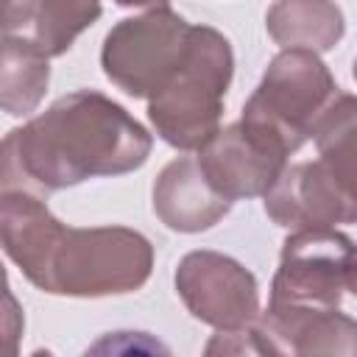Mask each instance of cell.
I'll use <instances>...</instances> for the list:
<instances>
[{
  "instance_id": "obj_14",
  "label": "cell",
  "mask_w": 357,
  "mask_h": 357,
  "mask_svg": "<svg viewBox=\"0 0 357 357\" xmlns=\"http://www.w3.org/2000/svg\"><path fill=\"white\" fill-rule=\"evenodd\" d=\"M47 59L50 56L36 45V39L6 33L0 59V106L6 114L25 117L36 112L50 81Z\"/></svg>"
},
{
  "instance_id": "obj_16",
  "label": "cell",
  "mask_w": 357,
  "mask_h": 357,
  "mask_svg": "<svg viewBox=\"0 0 357 357\" xmlns=\"http://www.w3.org/2000/svg\"><path fill=\"white\" fill-rule=\"evenodd\" d=\"M206 354H271L259 324L237 326V329H218V335L206 343Z\"/></svg>"
},
{
  "instance_id": "obj_7",
  "label": "cell",
  "mask_w": 357,
  "mask_h": 357,
  "mask_svg": "<svg viewBox=\"0 0 357 357\" xmlns=\"http://www.w3.org/2000/svg\"><path fill=\"white\" fill-rule=\"evenodd\" d=\"M176 293L192 318L215 329L248 326L259 318L257 276L234 257L218 251H190L176 268Z\"/></svg>"
},
{
  "instance_id": "obj_11",
  "label": "cell",
  "mask_w": 357,
  "mask_h": 357,
  "mask_svg": "<svg viewBox=\"0 0 357 357\" xmlns=\"http://www.w3.org/2000/svg\"><path fill=\"white\" fill-rule=\"evenodd\" d=\"M231 201L223 198L204 176L198 156H178L162 167L153 184V212L156 218L184 234L212 229L223 215H229Z\"/></svg>"
},
{
  "instance_id": "obj_9",
  "label": "cell",
  "mask_w": 357,
  "mask_h": 357,
  "mask_svg": "<svg viewBox=\"0 0 357 357\" xmlns=\"http://www.w3.org/2000/svg\"><path fill=\"white\" fill-rule=\"evenodd\" d=\"M262 198L268 218L290 231L354 223L346 195L318 159L287 165Z\"/></svg>"
},
{
  "instance_id": "obj_12",
  "label": "cell",
  "mask_w": 357,
  "mask_h": 357,
  "mask_svg": "<svg viewBox=\"0 0 357 357\" xmlns=\"http://www.w3.org/2000/svg\"><path fill=\"white\" fill-rule=\"evenodd\" d=\"M265 28L282 47L326 53L343 39L346 20L335 0H273Z\"/></svg>"
},
{
  "instance_id": "obj_3",
  "label": "cell",
  "mask_w": 357,
  "mask_h": 357,
  "mask_svg": "<svg viewBox=\"0 0 357 357\" xmlns=\"http://www.w3.org/2000/svg\"><path fill=\"white\" fill-rule=\"evenodd\" d=\"M231 75L234 53L229 39L209 25H192L181 67L148 100L156 134L178 151L204 148L220 128Z\"/></svg>"
},
{
  "instance_id": "obj_17",
  "label": "cell",
  "mask_w": 357,
  "mask_h": 357,
  "mask_svg": "<svg viewBox=\"0 0 357 357\" xmlns=\"http://www.w3.org/2000/svg\"><path fill=\"white\" fill-rule=\"evenodd\" d=\"M39 8V0H3V28L6 33H14L17 28H25L33 22V14Z\"/></svg>"
},
{
  "instance_id": "obj_18",
  "label": "cell",
  "mask_w": 357,
  "mask_h": 357,
  "mask_svg": "<svg viewBox=\"0 0 357 357\" xmlns=\"http://www.w3.org/2000/svg\"><path fill=\"white\" fill-rule=\"evenodd\" d=\"M114 3L126 8H165L170 0H114Z\"/></svg>"
},
{
  "instance_id": "obj_5",
  "label": "cell",
  "mask_w": 357,
  "mask_h": 357,
  "mask_svg": "<svg viewBox=\"0 0 357 357\" xmlns=\"http://www.w3.org/2000/svg\"><path fill=\"white\" fill-rule=\"evenodd\" d=\"M192 25L170 6L120 20L103 39L100 67L131 98L151 100L181 67Z\"/></svg>"
},
{
  "instance_id": "obj_10",
  "label": "cell",
  "mask_w": 357,
  "mask_h": 357,
  "mask_svg": "<svg viewBox=\"0 0 357 357\" xmlns=\"http://www.w3.org/2000/svg\"><path fill=\"white\" fill-rule=\"evenodd\" d=\"M271 354L357 357V321L337 307L271 304L257 318Z\"/></svg>"
},
{
  "instance_id": "obj_19",
  "label": "cell",
  "mask_w": 357,
  "mask_h": 357,
  "mask_svg": "<svg viewBox=\"0 0 357 357\" xmlns=\"http://www.w3.org/2000/svg\"><path fill=\"white\" fill-rule=\"evenodd\" d=\"M346 290H351L357 296V251H354V259H351V268H349V279H346Z\"/></svg>"
},
{
  "instance_id": "obj_2",
  "label": "cell",
  "mask_w": 357,
  "mask_h": 357,
  "mask_svg": "<svg viewBox=\"0 0 357 357\" xmlns=\"http://www.w3.org/2000/svg\"><path fill=\"white\" fill-rule=\"evenodd\" d=\"M153 137L120 103L75 89L3 139V190L56 192L142 167Z\"/></svg>"
},
{
  "instance_id": "obj_1",
  "label": "cell",
  "mask_w": 357,
  "mask_h": 357,
  "mask_svg": "<svg viewBox=\"0 0 357 357\" xmlns=\"http://www.w3.org/2000/svg\"><path fill=\"white\" fill-rule=\"evenodd\" d=\"M0 240L22 276L50 296H126L153 271V245L142 231L67 226L31 190H3Z\"/></svg>"
},
{
  "instance_id": "obj_13",
  "label": "cell",
  "mask_w": 357,
  "mask_h": 357,
  "mask_svg": "<svg viewBox=\"0 0 357 357\" xmlns=\"http://www.w3.org/2000/svg\"><path fill=\"white\" fill-rule=\"evenodd\" d=\"M318 162L346 195L357 223V95L337 92L312 131Z\"/></svg>"
},
{
  "instance_id": "obj_20",
  "label": "cell",
  "mask_w": 357,
  "mask_h": 357,
  "mask_svg": "<svg viewBox=\"0 0 357 357\" xmlns=\"http://www.w3.org/2000/svg\"><path fill=\"white\" fill-rule=\"evenodd\" d=\"M351 75H354V81H357V59H354V64H351Z\"/></svg>"
},
{
  "instance_id": "obj_15",
  "label": "cell",
  "mask_w": 357,
  "mask_h": 357,
  "mask_svg": "<svg viewBox=\"0 0 357 357\" xmlns=\"http://www.w3.org/2000/svg\"><path fill=\"white\" fill-rule=\"evenodd\" d=\"M100 0H39L33 14V39L50 56H61L73 42L100 20Z\"/></svg>"
},
{
  "instance_id": "obj_4",
  "label": "cell",
  "mask_w": 357,
  "mask_h": 357,
  "mask_svg": "<svg viewBox=\"0 0 357 357\" xmlns=\"http://www.w3.org/2000/svg\"><path fill=\"white\" fill-rule=\"evenodd\" d=\"M337 84L318 53L282 47L243 106V123L296 153L335 100Z\"/></svg>"
},
{
  "instance_id": "obj_6",
  "label": "cell",
  "mask_w": 357,
  "mask_h": 357,
  "mask_svg": "<svg viewBox=\"0 0 357 357\" xmlns=\"http://www.w3.org/2000/svg\"><path fill=\"white\" fill-rule=\"evenodd\" d=\"M357 245L335 226L298 229L282 245L271 282V304L337 307Z\"/></svg>"
},
{
  "instance_id": "obj_8",
  "label": "cell",
  "mask_w": 357,
  "mask_h": 357,
  "mask_svg": "<svg viewBox=\"0 0 357 357\" xmlns=\"http://www.w3.org/2000/svg\"><path fill=\"white\" fill-rule=\"evenodd\" d=\"M287 156L279 142L243 120L218 128V134L198 148V165L206 181L231 204L265 195L287 167Z\"/></svg>"
}]
</instances>
